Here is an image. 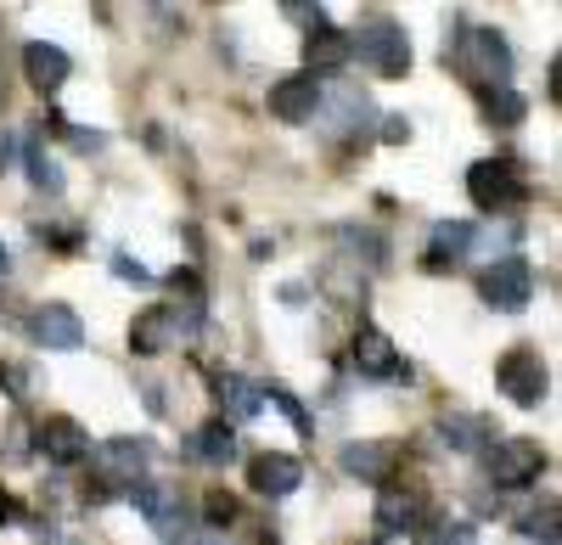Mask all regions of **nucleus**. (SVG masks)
Returning a JSON list of instances; mask_svg holds the SVG:
<instances>
[{
  "label": "nucleus",
  "mask_w": 562,
  "mask_h": 545,
  "mask_svg": "<svg viewBox=\"0 0 562 545\" xmlns=\"http://www.w3.org/2000/svg\"><path fill=\"white\" fill-rule=\"evenodd\" d=\"M450 63H456L461 79H473L479 90H495L512 73V52H506V39L495 29H461L456 45H450Z\"/></svg>",
  "instance_id": "nucleus-1"
},
{
  "label": "nucleus",
  "mask_w": 562,
  "mask_h": 545,
  "mask_svg": "<svg viewBox=\"0 0 562 545\" xmlns=\"http://www.w3.org/2000/svg\"><path fill=\"white\" fill-rule=\"evenodd\" d=\"M467 197H473L479 208H490V214H501V208H512V203H524V197H529V180H524L518 163L484 158V163L467 169Z\"/></svg>",
  "instance_id": "nucleus-2"
},
{
  "label": "nucleus",
  "mask_w": 562,
  "mask_h": 545,
  "mask_svg": "<svg viewBox=\"0 0 562 545\" xmlns=\"http://www.w3.org/2000/svg\"><path fill=\"white\" fill-rule=\"evenodd\" d=\"M495 383H501V394H506L512 405H540V399H546V388H551V372H546L540 349L518 343V349H506V354H501Z\"/></svg>",
  "instance_id": "nucleus-3"
},
{
  "label": "nucleus",
  "mask_w": 562,
  "mask_h": 545,
  "mask_svg": "<svg viewBox=\"0 0 562 545\" xmlns=\"http://www.w3.org/2000/svg\"><path fill=\"white\" fill-rule=\"evenodd\" d=\"M360 52V63L371 68V73H383V79H400L405 68H411V39L400 34V23H389V18H378L371 29H360V39H349V57Z\"/></svg>",
  "instance_id": "nucleus-4"
},
{
  "label": "nucleus",
  "mask_w": 562,
  "mask_h": 545,
  "mask_svg": "<svg viewBox=\"0 0 562 545\" xmlns=\"http://www.w3.org/2000/svg\"><path fill=\"white\" fill-rule=\"evenodd\" d=\"M130 501H135L140 518L153 523V534H158L164 545H180L186 534H192V529H186L192 518H186V501H180V489H175V484H135V489H130Z\"/></svg>",
  "instance_id": "nucleus-5"
},
{
  "label": "nucleus",
  "mask_w": 562,
  "mask_h": 545,
  "mask_svg": "<svg viewBox=\"0 0 562 545\" xmlns=\"http://www.w3.org/2000/svg\"><path fill=\"white\" fill-rule=\"evenodd\" d=\"M479 293H484V304H490V309H501V315H518V309L535 298V270H529V259H518V253L495 259V264L484 270Z\"/></svg>",
  "instance_id": "nucleus-6"
},
{
  "label": "nucleus",
  "mask_w": 562,
  "mask_h": 545,
  "mask_svg": "<svg viewBox=\"0 0 562 545\" xmlns=\"http://www.w3.org/2000/svg\"><path fill=\"white\" fill-rule=\"evenodd\" d=\"M484 462H490V478L501 489H524V484H535L546 473V450L535 439H495Z\"/></svg>",
  "instance_id": "nucleus-7"
},
{
  "label": "nucleus",
  "mask_w": 562,
  "mask_h": 545,
  "mask_svg": "<svg viewBox=\"0 0 562 545\" xmlns=\"http://www.w3.org/2000/svg\"><path fill=\"white\" fill-rule=\"evenodd\" d=\"M349 354H355V372L371 377V383H400V377H411L405 360H400V349H394V338L378 332V327H360Z\"/></svg>",
  "instance_id": "nucleus-8"
},
{
  "label": "nucleus",
  "mask_w": 562,
  "mask_h": 545,
  "mask_svg": "<svg viewBox=\"0 0 562 545\" xmlns=\"http://www.w3.org/2000/svg\"><path fill=\"white\" fill-rule=\"evenodd\" d=\"M315 107H321V79L315 73H288V79L270 84V118L304 124V118H315Z\"/></svg>",
  "instance_id": "nucleus-9"
},
{
  "label": "nucleus",
  "mask_w": 562,
  "mask_h": 545,
  "mask_svg": "<svg viewBox=\"0 0 562 545\" xmlns=\"http://www.w3.org/2000/svg\"><path fill=\"white\" fill-rule=\"evenodd\" d=\"M248 484H254V495L281 501V495H293L304 484V462L299 456H281V450H265V456L248 462Z\"/></svg>",
  "instance_id": "nucleus-10"
},
{
  "label": "nucleus",
  "mask_w": 562,
  "mask_h": 545,
  "mask_svg": "<svg viewBox=\"0 0 562 545\" xmlns=\"http://www.w3.org/2000/svg\"><path fill=\"white\" fill-rule=\"evenodd\" d=\"M23 73H29V84L40 90V96H52V90L68 84L74 63H68L63 45H52V39H29V45H23Z\"/></svg>",
  "instance_id": "nucleus-11"
},
{
  "label": "nucleus",
  "mask_w": 562,
  "mask_h": 545,
  "mask_svg": "<svg viewBox=\"0 0 562 545\" xmlns=\"http://www.w3.org/2000/svg\"><path fill=\"white\" fill-rule=\"evenodd\" d=\"M34 343L40 349H79L85 343V321H79V315L68 309V304H40L34 309Z\"/></svg>",
  "instance_id": "nucleus-12"
},
{
  "label": "nucleus",
  "mask_w": 562,
  "mask_h": 545,
  "mask_svg": "<svg viewBox=\"0 0 562 545\" xmlns=\"http://www.w3.org/2000/svg\"><path fill=\"white\" fill-rule=\"evenodd\" d=\"M40 450H45V462H57V467H74L90 456V433L74 422V417H52L40 428Z\"/></svg>",
  "instance_id": "nucleus-13"
},
{
  "label": "nucleus",
  "mask_w": 562,
  "mask_h": 545,
  "mask_svg": "<svg viewBox=\"0 0 562 545\" xmlns=\"http://www.w3.org/2000/svg\"><path fill=\"white\" fill-rule=\"evenodd\" d=\"M97 462H102V473H108L113 484H135L140 467L153 462V444H147V439H108V444L97 450Z\"/></svg>",
  "instance_id": "nucleus-14"
},
{
  "label": "nucleus",
  "mask_w": 562,
  "mask_h": 545,
  "mask_svg": "<svg viewBox=\"0 0 562 545\" xmlns=\"http://www.w3.org/2000/svg\"><path fill=\"white\" fill-rule=\"evenodd\" d=\"M180 327H186V321H180V309L158 304V309H147V315H140V321L130 327V343H135V354H164V349L175 343Z\"/></svg>",
  "instance_id": "nucleus-15"
},
{
  "label": "nucleus",
  "mask_w": 562,
  "mask_h": 545,
  "mask_svg": "<svg viewBox=\"0 0 562 545\" xmlns=\"http://www.w3.org/2000/svg\"><path fill=\"white\" fill-rule=\"evenodd\" d=\"M304 57H310L315 79H321L326 68H344V63H349V34H338V29H321V34H310V39H304Z\"/></svg>",
  "instance_id": "nucleus-16"
},
{
  "label": "nucleus",
  "mask_w": 562,
  "mask_h": 545,
  "mask_svg": "<svg viewBox=\"0 0 562 545\" xmlns=\"http://www.w3.org/2000/svg\"><path fill=\"white\" fill-rule=\"evenodd\" d=\"M220 405H225V411L237 417V422H248V417H259L265 388H254L248 377H237V372H231V377H220Z\"/></svg>",
  "instance_id": "nucleus-17"
},
{
  "label": "nucleus",
  "mask_w": 562,
  "mask_h": 545,
  "mask_svg": "<svg viewBox=\"0 0 562 545\" xmlns=\"http://www.w3.org/2000/svg\"><path fill=\"white\" fill-rule=\"evenodd\" d=\"M192 450H198V462H209V467H225L231 456H237V433H231V422H203Z\"/></svg>",
  "instance_id": "nucleus-18"
},
{
  "label": "nucleus",
  "mask_w": 562,
  "mask_h": 545,
  "mask_svg": "<svg viewBox=\"0 0 562 545\" xmlns=\"http://www.w3.org/2000/svg\"><path fill=\"white\" fill-rule=\"evenodd\" d=\"M473 242V225H434V242H428V264H450L467 253Z\"/></svg>",
  "instance_id": "nucleus-19"
},
{
  "label": "nucleus",
  "mask_w": 562,
  "mask_h": 545,
  "mask_svg": "<svg viewBox=\"0 0 562 545\" xmlns=\"http://www.w3.org/2000/svg\"><path fill=\"white\" fill-rule=\"evenodd\" d=\"M484 113L495 118V124H524V96H518V90H512V84H495V90H484Z\"/></svg>",
  "instance_id": "nucleus-20"
},
{
  "label": "nucleus",
  "mask_w": 562,
  "mask_h": 545,
  "mask_svg": "<svg viewBox=\"0 0 562 545\" xmlns=\"http://www.w3.org/2000/svg\"><path fill=\"white\" fill-rule=\"evenodd\" d=\"M344 467L360 473V478H383L389 450H383V444H349V450H344Z\"/></svg>",
  "instance_id": "nucleus-21"
},
{
  "label": "nucleus",
  "mask_w": 562,
  "mask_h": 545,
  "mask_svg": "<svg viewBox=\"0 0 562 545\" xmlns=\"http://www.w3.org/2000/svg\"><path fill=\"white\" fill-rule=\"evenodd\" d=\"M411 518H416V501H411V495L383 489V501H378V523H383V529H405Z\"/></svg>",
  "instance_id": "nucleus-22"
},
{
  "label": "nucleus",
  "mask_w": 562,
  "mask_h": 545,
  "mask_svg": "<svg viewBox=\"0 0 562 545\" xmlns=\"http://www.w3.org/2000/svg\"><path fill=\"white\" fill-rule=\"evenodd\" d=\"M524 534L540 540V545H557V501H546L540 512H529V518H524Z\"/></svg>",
  "instance_id": "nucleus-23"
},
{
  "label": "nucleus",
  "mask_w": 562,
  "mask_h": 545,
  "mask_svg": "<svg viewBox=\"0 0 562 545\" xmlns=\"http://www.w3.org/2000/svg\"><path fill=\"white\" fill-rule=\"evenodd\" d=\"M29 180H34V186H45V192H57V186H63V174L45 163L40 152H29Z\"/></svg>",
  "instance_id": "nucleus-24"
},
{
  "label": "nucleus",
  "mask_w": 562,
  "mask_h": 545,
  "mask_svg": "<svg viewBox=\"0 0 562 545\" xmlns=\"http://www.w3.org/2000/svg\"><path fill=\"white\" fill-rule=\"evenodd\" d=\"M439 433H445L450 450H473V439H467V433H479V422H445Z\"/></svg>",
  "instance_id": "nucleus-25"
},
{
  "label": "nucleus",
  "mask_w": 562,
  "mask_h": 545,
  "mask_svg": "<svg viewBox=\"0 0 562 545\" xmlns=\"http://www.w3.org/2000/svg\"><path fill=\"white\" fill-rule=\"evenodd\" d=\"M0 383L12 388V399H29V366H0Z\"/></svg>",
  "instance_id": "nucleus-26"
},
{
  "label": "nucleus",
  "mask_w": 562,
  "mask_h": 545,
  "mask_svg": "<svg viewBox=\"0 0 562 545\" xmlns=\"http://www.w3.org/2000/svg\"><path fill=\"white\" fill-rule=\"evenodd\" d=\"M231 512H237V501H231V495H209V518H214V523H231Z\"/></svg>",
  "instance_id": "nucleus-27"
},
{
  "label": "nucleus",
  "mask_w": 562,
  "mask_h": 545,
  "mask_svg": "<svg viewBox=\"0 0 562 545\" xmlns=\"http://www.w3.org/2000/svg\"><path fill=\"white\" fill-rule=\"evenodd\" d=\"M405 135H411V124L394 113V118H383V141H405Z\"/></svg>",
  "instance_id": "nucleus-28"
},
{
  "label": "nucleus",
  "mask_w": 562,
  "mask_h": 545,
  "mask_svg": "<svg viewBox=\"0 0 562 545\" xmlns=\"http://www.w3.org/2000/svg\"><path fill=\"white\" fill-rule=\"evenodd\" d=\"M12 512H18V507H12V495H7V489H0V523H7Z\"/></svg>",
  "instance_id": "nucleus-29"
},
{
  "label": "nucleus",
  "mask_w": 562,
  "mask_h": 545,
  "mask_svg": "<svg viewBox=\"0 0 562 545\" xmlns=\"http://www.w3.org/2000/svg\"><path fill=\"white\" fill-rule=\"evenodd\" d=\"M0 270H7V248H0Z\"/></svg>",
  "instance_id": "nucleus-30"
}]
</instances>
